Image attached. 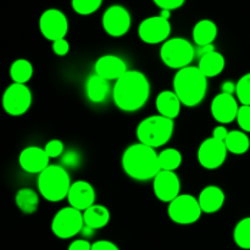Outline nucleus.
Wrapping results in <instances>:
<instances>
[{"label": "nucleus", "mask_w": 250, "mask_h": 250, "mask_svg": "<svg viewBox=\"0 0 250 250\" xmlns=\"http://www.w3.org/2000/svg\"><path fill=\"white\" fill-rule=\"evenodd\" d=\"M15 204L17 209L24 215H32L39 208V195L32 188H21L15 195Z\"/></svg>", "instance_id": "393cba45"}, {"label": "nucleus", "mask_w": 250, "mask_h": 250, "mask_svg": "<svg viewBox=\"0 0 250 250\" xmlns=\"http://www.w3.org/2000/svg\"><path fill=\"white\" fill-rule=\"evenodd\" d=\"M153 192L160 202L170 204L181 194V181L177 173L161 170L153 180Z\"/></svg>", "instance_id": "2eb2a0df"}, {"label": "nucleus", "mask_w": 250, "mask_h": 250, "mask_svg": "<svg viewBox=\"0 0 250 250\" xmlns=\"http://www.w3.org/2000/svg\"><path fill=\"white\" fill-rule=\"evenodd\" d=\"M182 154L175 148H166L159 153V164H160V168L164 171L176 172V170L182 165Z\"/></svg>", "instance_id": "cd10ccee"}, {"label": "nucleus", "mask_w": 250, "mask_h": 250, "mask_svg": "<svg viewBox=\"0 0 250 250\" xmlns=\"http://www.w3.org/2000/svg\"><path fill=\"white\" fill-rule=\"evenodd\" d=\"M233 241L238 248L250 250V216L237 222L233 229Z\"/></svg>", "instance_id": "c85d7f7f"}, {"label": "nucleus", "mask_w": 250, "mask_h": 250, "mask_svg": "<svg viewBox=\"0 0 250 250\" xmlns=\"http://www.w3.org/2000/svg\"><path fill=\"white\" fill-rule=\"evenodd\" d=\"M51 232L60 239H70L81 233L84 227L83 212L72 207L59 210L51 220Z\"/></svg>", "instance_id": "0eeeda50"}, {"label": "nucleus", "mask_w": 250, "mask_h": 250, "mask_svg": "<svg viewBox=\"0 0 250 250\" xmlns=\"http://www.w3.org/2000/svg\"><path fill=\"white\" fill-rule=\"evenodd\" d=\"M110 210L102 204H94L83 211L84 226L93 229L94 231L106 227L110 222Z\"/></svg>", "instance_id": "b1692460"}, {"label": "nucleus", "mask_w": 250, "mask_h": 250, "mask_svg": "<svg viewBox=\"0 0 250 250\" xmlns=\"http://www.w3.org/2000/svg\"><path fill=\"white\" fill-rule=\"evenodd\" d=\"M225 144L229 153L234 154V155H244L250 149V138L242 129H234V131L229 132Z\"/></svg>", "instance_id": "a878e982"}, {"label": "nucleus", "mask_w": 250, "mask_h": 250, "mask_svg": "<svg viewBox=\"0 0 250 250\" xmlns=\"http://www.w3.org/2000/svg\"><path fill=\"white\" fill-rule=\"evenodd\" d=\"M173 92L182 104L187 107H195L203 103L208 93V78L198 66H188L176 71L172 80Z\"/></svg>", "instance_id": "7ed1b4c3"}, {"label": "nucleus", "mask_w": 250, "mask_h": 250, "mask_svg": "<svg viewBox=\"0 0 250 250\" xmlns=\"http://www.w3.org/2000/svg\"><path fill=\"white\" fill-rule=\"evenodd\" d=\"M225 67H226V59L221 53L216 50H212L200 56L199 62H198V68L207 78H212L221 75Z\"/></svg>", "instance_id": "4be33fe9"}, {"label": "nucleus", "mask_w": 250, "mask_h": 250, "mask_svg": "<svg viewBox=\"0 0 250 250\" xmlns=\"http://www.w3.org/2000/svg\"><path fill=\"white\" fill-rule=\"evenodd\" d=\"M44 150L50 159H58L61 158L62 154L65 153V146L60 139H51L45 144Z\"/></svg>", "instance_id": "473e14b6"}, {"label": "nucleus", "mask_w": 250, "mask_h": 250, "mask_svg": "<svg viewBox=\"0 0 250 250\" xmlns=\"http://www.w3.org/2000/svg\"><path fill=\"white\" fill-rule=\"evenodd\" d=\"M32 99V92L26 84L11 83L2 93V109L10 116H22L31 109Z\"/></svg>", "instance_id": "1a4fd4ad"}, {"label": "nucleus", "mask_w": 250, "mask_h": 250, "mask_svg": "<svg viewBox=\"0 0 250 250\" xmlns=\"http://www.w3.org/2000/svg\"><path fill=\"white\" fill-rule=\"evenodd\" d=\"M239 107L241 105H239L236 95L221 92L212 99L211 105H210V112L215 121L225 126V125L236 121Z\"/></svg>", "instance_id": "4468645a"}, {"label": "nucleus", "mask_w": 250, "mask_h": 250, "mask_svg": "<svg viewBox=\"0 0 250 250\" xmlns=\"http://www.w3.org/2000/svg\"><path fill=\"white\" fill-rule=\"evenodd\" d=\"M154 4L156 6L160 7L161 10H168V11H172V10L180 9L183 4H185L186 0H153Z\"/></svg>", "instance_id": "f704fd0d"}, {"label": "nucleus", "mask_w": 250, "mask_h": 250, "mask_svg": "<svg viewBox=\"0 0 250 250\" xmlns=\"http://www.w3.org/2000/svg\"><path fill=\"white\" fill-rule=\"evenodd\" d=\"M171 23L168 20L159 16H150L144 19L138 26V36L142 42L150 45L165 43L170 39Z\"/></svg>", "instance_id": "ddd939ff"}, {"label": "nucleus", "mask_w": 250, "mask_h": 250, "mask_svg": "<svg viewBox=\"0 0 250 250\" xmlns=\"http://www.w3.org/2000/svg\"><path fill=\"white\" fill-rule=\"evenodd\" d=\"M150 92L148 77L142 71L128 70L115 82L112 99L121 111L136 112L146 104Z\"/></svg>", "instance_id": "f257e3e1"}, {"label": "nucleus", "mask_w": 250, "mask_h": 250, "mask_svg": "<svg viewBox=\"0 0 250 250\" xmlns=\"http://www.w3.org/2000/svg\"><path fill=\"white\" fill-rule=\"evenodd\" d=\"M121 165L125 173L138 182L154 180L161 171L156 149L139 142L127 146L122 154Z\"/></svg>", "instance_id": "f03ea898"}, {"label": "nucleus", "mask_w": 250, "mask_h": 250, "mask_svg": "<svg viewBox=\"0 0 250 250\" xmlns=\"http://www.w3.org/2000/svg\"><path fill=\"white\" fill-rule=\"evenodd\" d=\"M103 0H71V5L76 14L88 16L100 9Z\"/></svg>", "instance_id": "c756f323"}, {"label": "nucleus", "mask_w": 250, "mask_h": 250, "mask_svg": "<svg viewBox=\"0 0 250 250\" xmlns=\"http://www.w3.org/2000/svg\"><path fill=\"white\" fill-rule=\"evenodd\" d=\"M39 31L50 42L65 38L68 32V20L59 9H48L39 17Z\"/></svg>", "instance_id": "f8f14e48"}, {"label": "nucleus", "mask_w": 250, "mask_h": 250, "mask_svg": "<svg viewBox=\"0 0 250 250\" xmlns=\"http://www.w3.org/2000/svg\"><path fill=\"white\" fill-rule=\"evenodd\" d=\"M236 98L241 105L250 106V72L242 76L236 83Z\"/></svg>", "instance_id": "7c9ffc66"}, {"label": "nucleus", "mask_w": 250, "mask_h": 250, "mask_svg": "<svg viewBox=\"0 0 250 250\" xmlns=\"http://www.w3.org/2000/svg\"><path fill=\"white\" fill-rule=\"evenodd\" d=\"M71 185L72 182L67 168L62 165H49L37 178L39 194L51 203L67 199Z\"/></svg>", "instance_id": "20e7f679"}, {"label": "nucleus", "mask_w": 250, "mask_h": 250, "mask_svg": "<svg viewBox=\"0 0 250 250\" xmlns=\"http://www.w3.org/2000/svg\"><path fill=\"white\" fill-rule=\"evenodd\" d=\"M10 77H11L12 83H20V84H26L27 82L33 77V65L27 59H17L10 65Z\"/></svg>", "instance_id": "bb28decb"}, {"label": "nucleus", "mask_w": 250, "mask_h": 250, "mask_svg": "<svg viewBox=\"0 0 250 250\" xmlns=\"http://www.w3.org/2000/svg\"><path fill=\"white\" fill-rule=\"evenodd\" d=\"M127 71H128V67H127L126 61L112 54L100 56L94 63V72L106 81L116 82Z\"/></svg>", "instance_id": "a211bd4d"}, {"label": "nucleus", "mask_w": 250, "mask_h": 250, "mask_svg": "<svg viewBox=\"0 0 250 250\" xmlns=\"http://www.w3.org/2000/svg\"><path fill=\"white\" fill-rule=\"evenodd\" d=\"M102 23L105 33L109 34L112 38H120V37H124L131 28V14L122 5H111L105 10Z\"/></svg>", "instance_id": "9b49d317"}, {"label": "nucleus", "mask_w": 250, "mask_h": 250, "mask_svg": "<svg viewBox=\"0 0 250 250\" xmlns=\"http://www.w3.org/2000/svg\"><path fill=\"white\" fill-rule=\"evenodd\" d=\"M82 164V155L75 149L66 150L61 156V165L65 168H77Z\"/></svg>", "instance_id": "2f4dec72"}, {"label": "nucleus", "mask_w": 250, "mask_h": 250, "mask_svg": "<svg viewBox=\"0 0 250 250\" xmlns=\"http://www.w3.org/2000/svg\"><path fill=\"white\" fill-rule=\"evenodd\" d=\"M109 92V81L100 77L97 73L88 77L87 82H85V95L90 102L94 104H100V103L105 102Z\"/></svg>", "instance_id": "5701e85b"}, {"label": "nucleus", "mask_w": 250, "mask_h": 250, "mask_svg": "<svg viewBox=\"0 0 250 250\" xmlns=\"http://www.w3.org/2000/svg\"><path fill=\"white\" fill-rule=\"evenodd\" d=\"M217 33H219L217 24L209 19H203L193 27L192 38L197 46L212 45Z\"/></svg>", "instance_id": "412c9836"}, {"label": "nucleus", "mask_w": 250, "mask_h": 250, "mask_svg": "<svg viewBox=\"0 0 250 250\" xmlns=\"http://www.w3.org/2000/svg\"><path fill=\"white\" fill-rule=\"evenodd\" d=\"M173 131H175L173 120L158 114L142 120L137 126L136 136L139 143L156 149L161 148L170 142Z\"/></svg>", "instance_id": "39448f33"}, {"label": "nucleus", "mask_w": 250, "mask_h": 250, "mask_svg": "<svg viewBox=\"0 0 250 250\" xmlns=\"http://www.w3.org/2000/svg\"><path fill=\"white\" fill-rule=\"evenodd\" d=\"M51 48H53V51L55 55L65 56L70 51V43L65 38L59 39V41L53 42V46Z\"/></svg>", "instance_id": "c9c22d12"}, {"label": "nucleus", "mask_w": 250, "mask_h": 250, "mask_svg": "<svg viewBox=\"0 0 250 250\" xmlns=\"http://www.w3.org/2000/svg\"><path fill=\"white\" fill-rule=\"evenodd\" d=\"M221 92L227 93V94L236 95V83H233L232 81H226V82L222 83Z\"/></svg>", "instance_id": "ea45409f"}, {"label": "nucleus", "mask_w": 250, "mask_h": 250, "mask_svg": "<svg viewBox=\"0 0 250 250\" xmlns=\"http://www.w3.org/2000/svg\"><path fill=\"white\" fill-rule=\"evenodd\" d=\"M229 129H227L226 127L224 126V125H221V126H217V127H215L214 129H212V136L211 137L219 139V141L225 142V141H226L227 136H229Z\"/></svg>", "instance_id": "58836bf2"}, {"label": "nucleus", "mask_w": 250, "mask_h": 250, "mask_svg": "<svg viewBox=\"0 0 250 250\" xmlns=\"http://www.w3.org/2000/svg\"><path fill=\"white\" fill-rule=\"evenodd\" d=\"M200 208L204 214H216L226 202V194L219 186L210 185L203 188L198 197Z\"/></svg>", "instance_id": "6ab92c4d"}, {"label": "nucleus", "mask_w": 250, "mask_h": 250, "mask_svg": "<svg viewBox=\"0 0 250 250\" xmlns=\"http://www.w3.org/2000/svg\"><path fill=\"white\" fill-rule=\"evenodd\" d=\"M182 105V102L173 90H163L159 93L155 100V106L159 115L170 120H175L180 116Z\"/></svg>", "instance_id": "aec40b11"}, {"label": "nucleus", "mask_w": 250, "mask_h": 250, "mask_svg": "<svg viewBox=\"0 0 250 250\" xmlns=\"http://www.w3.org/2000/svg\"><path fill=\"white\" fill-rule=\"evenodd\" d=\"M236 121L242 131L246 132V133H250V106L249 105H241Z\"/></svg>", "instance_id": "72a5a7b5"}, {"label": "nucleus", "mask_w": 250, "mask_h": 250, "mask_svg": "<svg viewBox=\"0 0 250 250\" xmlns=\"http://www.w3.org/2000/svg\"><path fill=\"white\" fill-rule=\"evenodd\" d=\"M92 250H120V248L114 242L100 239V241L92 243Z\"/></svg>", "instance_id": "e433bc0d"}, {"label": "nucleus", "mask_w": 250, "mask_h": 250, "mask_svg": "<svg viewBox=\"0 0 250 250\" xmlns=\"http://www.w3.org/2000/svg\"><path fill=\"white\" fill-rule=\"evenodd\" d=\"M227 146L225 142L210 137L202 142L197 151L198 163L207 170H216L221 167L227 159Z\"/></svg>", "instance_id": "9d476101"}, {"label": "nucleus", "mask_w": 250, "mask_h": 250, "mask_svg": "<svg viewBox=\"0 0 250 250\" xmlns=\"http://www.w3.org/2000/svg\"><path fill=\"white\" fill-rule=\"evenodd\" d=\"M50 158L46 155L44 148H39L37 146H29L22 149L19 155L20 167L27 173H39L43 172L50 164Z\"/></svg>", "instance_id": "dca6fc26"}, {"label": "nucleus", "mask_w": 250, "mask_h": 250, "mask_svg": "<svg viewBox=\"0 0 250 250\" xmlns=\"http://www.w3.org/2000/svg\"><path fill=\"white\" fill-rule=\"evenodd\" d=\"M203 210L198 198L192 194H180L168 204L167 215L170 220L181 226H188L199 221Z\"/></svg>", "instance_id": "6e6552de"}, {"label": "nucleus", "mask_w": 250, "mask_h": 250, "mask_svg": "<svg viewBox=\"0 0 250 250\" xmlns=\"http://www.w3.org/2000/svg\"><path fill=\"white\" fill-rule=\"evenodd\" d=\"M95 199H97V193L89 182L83 180L72 182L67 195L70 207L83 212L95 204Z\"/></svg>", "instance_id": "f3484780"}, {"label": "nucleus", "mask_w": 250, "mask_h": 250, "mask_svg": "<svg viewBox=\"0 0 250 250\" xmlns=\"http://www.w3.org/2000/svg\"><path fill=\"white\" fill-rule=\"evenodd\" d=\"M67 250H92V243L87 239H75L71 242Z\"/></svg>", "instance_id": "4c0bfd02"}, {"label": "nucleus", "mask_w": 250, "mask_h": 250, "mask_svg": "<svg viewBox=\"0 0 250 250\" xmlns=\"http://www.w3.org/2000/svg\"><path fill=\"white\" fill-rule=\"evenodd\" d=\"M93 232H94V229H89V227H87V226H84V227H83V229H82V232H81V233H82L84 237H92Z\"/></svg>", "instance_id": "a19ab883"}, {"label": "nucleus", "mask_w": 250, "mask_h": 250, "mask_svg": "<svg viewBox=\"0 0 250 250\" xmlns=\"http://www.w3.org/2000/svg\"><path fill=\"white\" fill-rule=\"evenodd\" d=\"M195 54L197 50L193 44L182 37L167 39L160 48V59L164 65L176 71L190 66Z\"/></svg>", "instance_id": "423d86ee"}]
</instances>
